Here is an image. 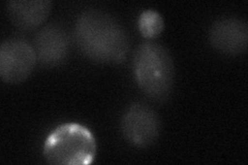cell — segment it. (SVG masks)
Masks as SVG:
<instances>
[{"label": "cell", "instance_id": "cell-4", "mask_svg": "<svg viewBox=\"0 0 248 165\" xmlns=\"http://www.w3.org/2000/svg\"><path fill=\"white\" fill-rule=\"evenodd\" d=\"M37 64L32 45L23 38H9L0 45V77L10 85L27 80Z\"/></svg>", "mask_w": 248, "mask_h": 165}, {"label": "cell", "instance_id": "cell-9", "mask_svg": "<svg viewBox=\"0 0 248 165\" xmlns=\"http://www.w3.org/2000/svg\"><path fill=\"white\" fill-rule=\"evenodd\" d=\"M138 27L145 38L153 39L162 32L165 28V21L158 12L148 10L143 12L139 17Z\"/></svg>", "mask_w": 248, "mask_h": 165}, {"label": "cell", "instance_id": "cell-6", "mask_svg": "<svg viewBox=\"0 0 248 165\" xmlns=\"http://www.w3.org/2000/svg\"><path fill=\"white\" fill-rule=\"evenodd\" d=\"M33 48L37 62L45 67L63 64L72 51V39L60 25L50 24L43 27L34 37Z\"/></svg>", "mask_w": 248, "mask_h": 165}, {"label": "cell", "instance_id": "cell-7", "mask_svg": "<svg viewBox=\"0 0 248 165\" xmlns=\"http://www.w3.org/2000/svg\"><path fill=\"white\" fill-rule=\"evenodd\" d=\"M209 43L212 48L229 56L246 52L248 25L239 18H222L215 21L209 30Z\"/></svg>", "mask_w": 248, "mask_h": 165}, {"label": "cell", "instance_id": "cell-3", "mask_svg": "<svg viewBox=\"0 0 248 165\" xmlns=\"http://www.w3.org/2000/svg\"><path fill=\"white\" fill-rule=\"evenodd\" d=\"M96 140L81 124L65 123L54 129L44 145V157L51 164L87 165L94 161Z\"/></svg>", "mask_w": 248, "mask_h": 165}, {"label": "cell", "instance_id": "cell-1", "mask_svg": "<svg viewBox=\"0 0 248 165\" xmlns=\"http://www.w3.org/2000/svg\"><path fill=\"white\" fill-rule=\"evenodd\" d=\"M75 41L84 56L97 63H121L129 52L125 29L100 11H86L79 15L75 25Z\"/></svg>", "mask_w": 248, "mask_h": 165}, {"label": "cell", "instance_id": "cell-2", "mask_svg": "<svg viewBox=\"0 0 248 165\" xmlns=\"http://www.w3.org/2000/svg\"><path fill=\"white\" fill-rule=\"evenodd\" d=\"M136 81L147 97L166 101L172 93L175 82V65L169 51L157 43L140 45L134 54Z\"/></svg>", "mask_w": 248, "mask_h": 165}, {"label": "cell", "instance_id": "cell-5", "mask_svg": "<svg viewBox=\"0 0 248 165\" xmlns=\"http://www.w3.org/2000/svg\"><path fill=\"white\" fill-rule=\"evenodd\" d=\"M123 136L140 149H145L156 143L161 133V122L158 115L142 102L131 105L121 118Z\"/></svg>", "mask_w": 248, "mask_h": 165}, {"label": "cell", "instance_id": "cell-8", "mask_svg": "<svg viewBox=\"0 0 248 165\" xmlns=\"http://www.w3.org/2000/svg\"><path fill=\"white\" fill-rule=\"evenodd\" d=\"M52 6L50 0H13L6 2V11L16 27L29 31L43 24Z\"/></svg>", "mask_w": 248, "mask_h": 165}]
</instances>
